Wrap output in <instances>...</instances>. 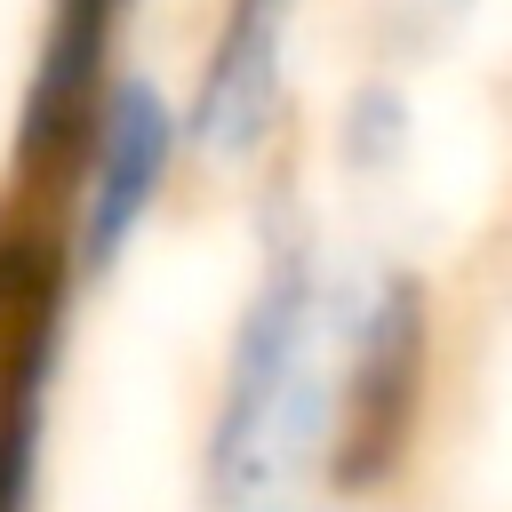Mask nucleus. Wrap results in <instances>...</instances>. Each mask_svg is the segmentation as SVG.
<instances>
[{
  "label": "nucleus",
  "instance_id": "f257e3e1",
  "mask_svg": "<svg viewBox=\"0 0 512 512\" xmlns=\"http://www.w3.org/2000/svg\"><path fill=\"white\" fill-rule=\"evenodd\" d=\"M304 336H312V280L288 256L264 296L248 304V328L232 344V376H224V416H216V488L248 496L272 464V440L288 424L296 376H304Z\"/></svg>",
  "mask_w": 512,
  "mask_h": 512
},
{
  "label": "nucleus",
  "instance_id": "f03ea898",
  "mask_svg": "<svg viewBox=\"0 0 512 512\" xmlns=\"http://www.w3.org/2000/svg\"><path fill=\"white\" fill-rule=\"evenodd\" d=\"M416 376H424V296L416 280H384L352 336V368H344V408H336V448H328L336 488H368L400 464Z\"/></svg>",
  "mask_w": 512,
  "mask_h": 512
},
{
  "label": "nucleus",
  "instance_id": "7ed1b4c3",
  "mask_svg": "<svg viewBox=\"0 0 512 512\" xmlns=\"http://www.w3.org/2000/svg\"><path fill=\"white\" fill-rule=\"evenodd\" d=\"M176 160V112L152 80H112V96L96 104V176H88V208H80V264H120V248L136 240V224L152 216L160 184Z\"/></svg>",
  "mask_w": 512,
  "mask_h": 512
},
{
  "label": "nucleus",
  "instance_id": "20e7f679",
  "mask_svg": "<svg viewBox=\"0 0 512 512\" xmlns=\"http://www.w3.org/2000/svg\"><path fill=\"white\" fill-rule=\"evenodd\" d=\"M280 32H288V0H232L208 80L192 96V144L216 160H240L264 144L272 104H280Z\"/></svg>",
  "mask_w": 512,
  "mask_h": 512
}]
</instances>
